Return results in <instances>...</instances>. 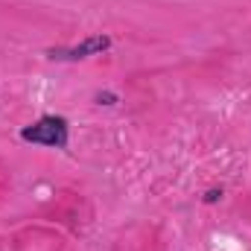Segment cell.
<instances>
[{"instance_id":"cell-4","label":"cell","mask_w":251,"mask_h":251,"mask_svg":"<svg viewBox=\"0 0 251 251\" xmlns=\"http://www.w3.org/2000/svg\"><path fill=\"white\" fill-rule=\"evenodd\" d=\"M219 199H222V190L219 187H213V190L204 193V204H213V201H219Z\"/></svg>"},{"instance_id":"cell-1","label":"cell","mask_w":251,"mask_h":251,"mask_svg":"<svg viewBox=\"0 0 251 251\" xmlns=\"http://www.w3.org/2000/svg\"><path fill=\"white\" fill-rule=\"evenodd\" d=\"M21 140L38 143V146H47V149H67V143H70V123L64 120L62 114H44L35 123L21 128Z\"/></svg>"},{"instance_id":"cell-3","label":"cell","mask_w":251,"mask_h":251,"mask_svg":"<svg viewBox=\"0 0 251 251\" xmlns=\"http://www.w3.org/2000/svg\"><path fill=\"white\" fill-rule=\"evenodd\" d=\"M94 102H97V105H117L120 100H117V94H111V91H97V94H94Z\"/></svg>"},{"instance_id":"cell-2","label":"cell","mask_w":251,"mask_h":251,"mask_svg":"<svg viewBox=\"0 0 251 251\" xmlns=\"http://www.w3.org/2000/svg\"><path fill=\"white\" fill-rule=\"evenodd\" d=\"M105 50H111V35H88L85 41L73 44V47H50L47 50V59L50 62H82V59H91V56H102Z\"/></svg>"}]
</instances>
